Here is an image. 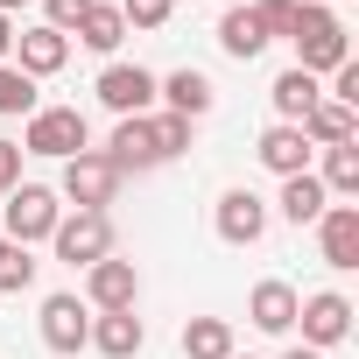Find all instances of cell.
<instances>
[{
	"label": "cell",
	"mask_w": 359,
	"mask_h": 359,
	"mask_svg": "<svg viewBox=\"0 0 359 359\" xmlns=\"http://www.w3.org/2000/svg\"><path fill=\"white\" fill-rule=\"evenodd\" d=\"M296 71H310V78H324V71H338V64H352V36H345V22L331 15V8H317V0H296Z\"/></svg>",
	"instance_id": "cell-1"
},
{
	"label": "cell",
	"mask_w": 359,
	"mask_h": 359,
	"mask_svg": "<svg viewBox=\"0 0 359 359\" xmlns=\"http://www.w3.org/2000/svg\"><path fill=\"white\" fill-rule=\"evenodd\" d=\"M15 148H22V155H57V162H71L78 148H92V127H85L78 106H36Z\"/></svg>",
	"instance_id": "cell-2"
},
{
	"label": "cell",
	"mask_w": 359,
	"mask_h": 359,
	"mask_svg": "<svg viewBox=\"0 0 359 359\" xmlns=\"http://www.w3.org/2000/svg\"><path fill=\"white\" fill-rule=\"evenodd\" d=\"M57 219H64V205H57L50 184H15L8 191V226H0V233H8L15 247H36V240L57 233Z\"/></svg>",
	"instance_id": "cell-3"
},
{
	"label": "cell",
	"mask_w": 359,
	"mask_h": 359,
	"mask_svg": "<svg viewBox=\"0 0 359 359\" xmlns=\"http://www.w3.org/2000/svg\"><path fill=\"white\" fill-rule=\"evenodd\" d=\"M50 247H57V261L92 268V261H106V254H113V219H106V212H71V219H57Z\"/></svg>",
	"instance_id": "cell-4"
},
{
	"label": "cell",
	"mask_w": 359,
	"mask_h": 359,
	"mask_svg": "<svg viewBox=\"0 0 359 359\" xmlns=\"http://www.w3.org/2000/svg\"><path fill=\"white\" fill-rule=\"evenodd\" d=\"M113 191H120V169H113L99 148H78V155L64 162V198H71L78 212H106Z\"/></svg>",
	"instance_id": "cell-5"
},
{
	"label": "cell",
	"mask_w": 359,
	"mask_h": 359,
	"mask_svg": "<svg viewBox=\"0 0 359 359\" xmlns=\"http://www.w3.org/2000/svg\"><path fill=\"white\" fill-rule=\"evenodd\" d=\"M120 176H141V169H162L169 155H162V141H155V113H134V120H120L113 127V141L99 148Z\"/></svg>",
	"instance_id": "cell-6"
},
{
	"label": "cell",
	"mask_w": 359,
	"mask_h": 359,
	"mask_svg": "<svg viewBox=\"0 0 359 359\" xmlns=\"http://www.w3.org/2000/svg\"><path fill=\"white\" fill-rule=\"evenodd\" d=\"M296 324H303V345H310V352H331V345L352 338V303H345L338 289H317V296L296 303Z\"/></svg>",
	"instance_id": "cell-7"
},
{
	"label": "cell",
	"mask_w": 359,
	"mask_h": 359,
	"mask_svg": "<svg viewBox=\"0 0 359 359\" xmlns=\"http://www.w3.org/2000/svg\"><path fill=\"white\" fill-rule=\"evenodd\" d=\"M134 303H141V275H134V261L106 254V261L85 268V310H134Z\"/></svg>",
	"instance_id": "cell-8"
},
{
	"label": "cell",
	"mask_w": 359,
	"mask_h": 359,
	"mask_svg": "<svg viewBox=\"0 0 359 359\" xmlns=\"http://www.w3.org/2000/svg\"><path fill=\"white\" fill-rule=\"evenodd\" d=\"M92 92H99V106H113L120 120H134V113L155 106V71H141V64H106Z\"/></svg>",
	"instance_id": "cell-9"
},
{
	"label": "cell",
	"mask_w": 359,
	"mask_h": 359,
	"mask_svg": "<svg viewBox=\"0 0 359 359\" xmlns=\"http://www.w3.org/2000/svg\"><path fill=\"white\" fill-rule=\"evenodd\" d=\"M71 64V36H57V29H15V71L22 78H57Z\"/></svg>",
	"instance_id": "cell-10"
},
{
	"label": "cell",
	"mask_w": 359,
	"mask_h": 359,
	"mask_svg": "<svg viewBox=\"0 0 359 359\" xmlns=\"http://www.w3.org/2000/svg\"><path fill=\"white\" fill-rule=\"evenodd\" d=\"M212 226H219L226 247H261V233H268V205H261L254 191H226L219 212H212Z\"/></svg>",
	"instance_id": "cell-11"
},
{
	"label": "cell",
	"mask_w": 359,
	"mask_h": 359,
	"mask_svg": "<svg viewBox=\"0 0 359 359\" xmlns=\"http://www.w3.org/2000/svg\"><path fill=\"white\" fill-rule=\"evenodd\" d=\"M317 247H324V268L352 275V268H359V205H324V219H317Z\"/></svg>",
	"instance_id": "cell-12"
},
{
	"label": "cell",
	"mask_w": 359,
	"mask_h": 359,
	"mask_svg": "<svg viewBox=\"0 0 359 359\" xmlns=\"http://www.w3.org/2000/svg\"><path fill=\"white\" fill-rule=\"evenodd\" d=\"M43 345L50 352H85L92 345V310L78 296H43Z\"/></svg>",
	"instance_id": "cell-13"
},
{
	"label": "cell",
	"mask_w": 359,
	"mask_h": 359,
	"mask_svg": "<svg viewBox=\"0 0 359 359\" xmlns=\"http://www.w3.org/2000/svg\"><path fill=\"white\" fill-rule=\"evenodd\" d=\"M296 303H303V296H296L289 282H275V275H268V282H254V296H247V317H254V331L282 338V331H296Z\"/></svg>",
	"instance_id": "cell-14"
},
{
	"label": "cell",
	"mask_w": 359,
	"mask_h": 359,
	"mask_svg": "<svg viewBox=\"0 0 359 359\" xmlns=\"http://www.w3.org/2000/svg\"><path fill=\"white\" fill-rule=\"evenodd\" d=\"M148 345V324L134 317V310H99L92 317V352H106V359H134Z\"/></svg>",
	"instance_id": "cell-15"
},
{
	"label": "cell",
	"mask_w": 359,
	"mask_h": 359,
	"mask_svg": "<svg viewBox=\"0 0 359 359\" xmlns=\"http://www.w3.org/2000/svg\"><path fill=\"white\" fill-rule=\"evenodd\" d=\"M155 92L169 99V113H184V120H205L212 99H219V85H212L205 71H191V64H184V71H169V78H155Z\"/></svg>",
	"instance_id": "cell-16"
},
{
	"label": "cell",
	"mask_w": 359,
	"mask_h": 359,
	"mask_svg": "<svg viewBox=\"0 0 359 359\" xmlns=\"http://www.w3.org/2000/svg\"><path fill=\"white\" fill-rule=\"evenodd\" d=\"M254 155H261L275 176H303V169H310V141H303V127H289V120H275Z\"/></svg>",
	"instance_id": "cell-17"
},
{
	"label": "cell",
	"mask_w": 359,
	"mask_h": 359,
	"mask_svg": "<svg viewBox=\"0 0 359 359\" xmlns=\"http://www.w3.org/2000/svg\"><path fill=\"white\" fill-rule=\"evenodd\" d=\"M296 127H303V141H310V148H338V141H352V134H359L352 106H338V99H317Z\"/></svg>",
	"instance_id": "cell-18"
},
{
	"label": "cell",
	"mask_w": 359,
	"mask_h": 359,
	"mask_svg": "<svg viewBox=\"0 0 359 359\" xmlns=\"http://www.w3.org/2000/svg\"><path fill=\"white\" fill-rule=\"evenodd\" d=\"M85 50H99V57H113L120 43H127V22H120V8H113V0H92V8H85V22L71 29Z\"/></svg>",
	"instance_id": "cell-19"
},
{
	"label": "cell",
	"mask_w": 359,
	"mask_h": 359,
	"mask_svg": "<svg viewBox=\"0 0 359 359\" xmlns=\"http://www.w3.org/2000/svg\"><path fill=\"white\" fill-rule=\"evenodd\" d=\"M219 50H226V57H240V64H254V57L268 50V36H261L254 8H226V15H219Z\"/></svg>",
	"instance_id": "cell-20"
},
{
	"label": "cell",
	"mask_w": 359,
	"mask_h": 359,
	"mask_svg": "<svg viewBox=\"0 0 359 359\" xmlns=\"http://www.w3.org/2000/svg\"><path fill=\"white\" fill-rule=\"evenodd\" d=\"M310 176L324 184V198H359V141L324 148V169H310Z\"/></svg>",
	"instance_id": "cell-21"
},
{
	"label": "cell",
	"mask_w": 359,
	"mask_h": 359,
	"mask_svg": "<svg viewBox=\"0 0 359 359\" xmlns=\"http://www.w3.org/2000/svg\"><path fill=\"white\" fill-rule=\"evenodd\" d=\"M324 205H331V198H324V184H317L310 169H303V176H282V219H289V226H317Z\"/></svg>",
	"instance_id": "cell-22"
},
{
	"label": "cell",
	"mask_w": 359,
	"mask_h": 359,
	"mask_svg": "<svg viewBox=\"0 0 359 359\" xmlns=\"http://www.w3.org/2000/svg\"><path fill=\"white\" fill-rule=\"evenodd\" d=\"M268 99H275V113H282V120L296 127V120H303V113H310V106H317L324 92H317V78H310V71H296V64H289V71H282V78L268 85Z\"/></svg>",
	"instance_id": "cell-23"
},
{
	"label": "cell",
	"mask_w": 359,
	"mask_h": 359,
	"mask_svg": "<svg viewBox=\"0 0 359 359\" xmlns=\"http://www.w3.org/2000/svg\"><path fill=\"white\" fill-rule=\"evenodd\" d=\"M233 324L226 317H191L184 324V359H233Z\"/></svg>",
	"instance_id": "cell-24"
},
{
	"label": "cell",
	"mask_w": 359,
	"mask_h": 359,
	"mask_svg": "<svg viewBox=\"0 0 359 359\" xmlns=\"http://www.w3.org/2000/svg\"><path fill=\"white\" fill-rule=\"evenodd\" d=\"M0 113H8V120H15V113H22V120L36 113V78H22L15 64H0Z\"/></svg>",
	"instance_id": "cell-25"
},
{
	"label": "cell",
	"mask_w": 359,
	"mask_h": 359,
	"mask_svg": "<svg viewBox=\"0 0 359 359\" xmlns=\"http://www.w3.org/2000/svg\"><path fill=\"white\" fill-rule=\"evenodd\" d=\"M36 268H43V261H36L29 247H15V240H8V254H0V289H8V296L36 289Z\"/></svg>",
	"instance_id": "cell-26"
},
{
	"label": "cell",
	"mask_w": 359,
	"mask_h": 359,
	"mask_svg": "<svg viewBox=\"0 0 359 359\" xmlns=\"http://www.w3.org/2000/svg\"><path fill=\"white\" fill-rule=\"evenodd\" d=\"M254 22L268 43H289L296 36V0H254Z\"/></svg>",
	"instance_id": "cell-27"
},
{
	"label": "cell",
	"mask_w": 359,
	"mask_h": 359,
	"mask_svg": "<svg viewBox=\"0 0 359 359\" xmlns=\"http://www.w3.org/2000/svg\"><path fill=\"white\" fill-rule=\"evenodd\" d=\"M85 8H92V0H43V29H57V36H71V29L85 22Z\"/></svg>",
	"instance_id": "cell-28"
},
{
	"label": "cell",
	"mask_w": 359,
	"mask_h": 359,
	"mask_svg": "<svg viewBox=\"0 0 359 359\" xmlns=\"http://www.w3.org/2000/svg\"><path fill=\"white\" fill-rule=\"evenodd\" d=\"M120 22L127 29H162L169 22V0H120Z\"/></svg>",
	"instance_id": "cell-29"
},
{
	"label": "cell",
	"mask_w": 359,
	"mask_h": 359,
	"mask_svg": "<svg viewBox=\"0 0 359 359\" xmlns=\"http://www.w3.org/2000/svg\"><path fill=\"white\" fill-rule=\"evenodd\" d=\"M155 141H162V155H184L191 148V120L184 113H155Z\"/></svg>",
	"instance_id": "cell-30"
},
{
	"label": "cell",
	"mask_w": 359,
	"mask_h": 359,
	"mask_svg": "<svg viewBox=\"0 0 359 359\" xmlns=\"http://www.w3.org/2000/svg\"><path fill=\"white\" fill-rule=\"evenodd\" d=\"M324 99H338V106H359V64H338L331 71V92Z\"/></svg>",
	"instance_id": "cell-31"
},
{
	"label": "cell",
	"mask_w": 359,
	"mask_h": 359,
	"mask_svg": "<svg viewBox=\"0 0 359 359\" xmlns=\"http://www.w3.org/2000/svg\"><path fill=\"white\" fill-rule=\"evenodd\" d=\"M15 184H22V148H15V141H0V198H8Z\"/></svg>",
	"instance_id": "cell-32"
},
{
	"label": "cell",
	"mask_w": 359,
	"mask_h": 359,
	"mask_svg": "<svg viewBox=\"0 0 359 359\" xmlns=\"http://www.w3.org/2000/svg\"><path fill=\"white\" fill-rule=\"evenodd\" d=\"M8 57H15V22L0 15V64H8Z\"/></svg>",
	"instance_id": "cell-33"
},
{
	"label": "cell",
	"mask_w": 359,
	"mask_h": 359,
	"mask_svg": "<svg viewBox=\"0 0 359 359\" xmlns=\"http://www.w3.org/2000/svg\"><path fill=\"white\" fill-rule=\"evenodd\" d=\"M282 359H324V352H310V345H296V352H282Z\"/></svg>",
	"instance_id": "cell-34"
},
{
	"label": "cell",
	"mask_w": 359,
	"mask_h": 359,
	"mask_svg": "<svg viewBox=\"0 0 359 359\" xmlns=\"http://www.w3.org/2000/svg\"><path fill=\"white\" fill-rule=\"evenodd\" d=\"M15 8H29V0H0V15H15Z\"/></svg>",
	"instance_id": "cell-35"
},
{
	"label": "cell",
	"mask_w": 359,
	"mask_h": 359,
	"mask_svg": "<svg viewBox=\"0 0 359 359\" xmlns=\"http://www.w3.org/2000/svg\"><path fill=\"white\" fill-rule=\"evenodd\" d=\"M0 254H8V233H0Z\"/></svg>",
	"instance_id": "cell-36"
},
{
	"label": "cell",
	"mask_w": 359,
	"mask_h": 359,
	"mask_svg": "<svg viewBox=\"0 0 359 359\" xmlns=\"http://www.w3.org/2000/svg\"><path fill=\"white\" fill-rule=\"evenodd\" d=\"M233 359H247V352H233Z\"/></svg>",
	"instance_id": "cell-37"
}]
</instances>
